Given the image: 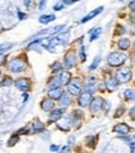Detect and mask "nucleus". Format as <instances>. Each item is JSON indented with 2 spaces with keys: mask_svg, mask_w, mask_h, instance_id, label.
<instances>
[{
  "mask_svg": "<svg viewBox=\"0 0 135 153\" xmlns=\"http://www.w3.org/2000/svg\"><path fill=\"white\" fill-rule=\"evenodd\" d=\"M79 56H80V60L82 61V62H84V61H85V48H84V46H80Z\"/></svg>",
  "mask_w": 135,
  "mask_h": 153,
  "instance_id": "cd10ccee",
  "label": "nucleus"
},
{
  "mask_svg": "<svg viewBox=\"0 0 135 153\" xmlns=\"http://www.w3.org/2000/svg\"><path fill=\"white\" fill-rule=\"evenodd\" d=\"M115 80L118 83H126L131 80V68L130 67H122L115 74Z\"/></svg>",
  "mask_w": 135,
  "mask_h": 153,
  "instance_id": "f257e3e1",
  "label": "nucleus"
},
{
  "mask_svg": "<svg viewBox=\"0 0 135 153\" xmlns=\"http://www.w3.org/2000/svg\"><path fill=\"white\" fill-rule=\"evenodd\" d=\"M120 1H124V0H120Z\"/></svg>",
  "mask_w": 135,
  "mask_h": 153,
  "instance_id": "a18cd8bd",
  "label": "nucleus"
},
{
  "mask_svg": "<svg viewBox=\"0 0 135 153\" xmlns=\"http://www.w3.org/2000/svg\"><path fill=\"white\" fill-rule=\"evenodd\" d=\"M24 4L28 9H35V6H36L35 0H24Z\"/></svg>",
  "mask_w": 135,
  "mask_h": 153,
  "instance_id": "b1692460",
  "label": "nucleus"
},
{
  "mask_svg": "<svg viewBox=\"0 0 135 153\" xmlns=\"http://www.w3.org/2000/svg\"><path fill=\"white\" fill-rule=\"evenodd\" d=\"M60 9H63V5H55L54 6V10H60Z\"/></svg>",
  "mask_w": 135,
  "mask_h": 153,
  "instance_id": "a19ab883",
  "label": "nucleus"
},
{
  "mask_svg": "<svg viewBox=\"0 0 135 153\" xmlns=\"http://www.w3.org/2000/svg\"><path fill=\"white\" fill-rule=\"evenodd\" d=\"M74 116L75 117H82V112L81 111H74Z\"/></svg>",
  "mask_w": 135,
  "mask_h": 153,
  "instance_id": "c9c22d12",
  "label": "nucleus"
},
{
  "mask_svg": "<svg viewBox=\"0 0 135 153\" xmlns=\"http://www.w3.org/2000/svg\"><path fill=\"white\" fill-rule=\"evenodd\" d=\"M118 46H119V49H122V50H128L130 48V40L123 37V39H120L118 41Z\"/></svg>",
  "mask_w": 135,
  "mask_h": 153,
  "instance_id": "f3484780",
  "label": "nucleus"
},
{
  "mask_svg": "<svg viewBox=\"0 0 135 153\" xmlns=\"http://www.w3.org/2000/svg\"><path fill=\"white\" fill-rule=\"evenodd\" d=\"M54 107H55V103H54V100H51V98L44 100L41 102V108L44 111H51V110H54Z\"/></svg>",
  "mask_w": 135,
  "mask_h": 153,
  "instance_id": "ddd939ff",
  "label": "nucleus"
},
{
  "mask_svg": "<svg viewBox=\"0 0 135 153\" xmlns=\"http://www.w3.org/2000/svg\"><path fill=\"white\" fill-rule=\"evenodd\" d=\"M51 68H52V72H56V71H60V70H62V65H60L59 62H55L54 65H52L51 66Z\"/></svg>",
  "mask_w": 135,
  "mask_h": 153,
  "instance_id": "7c9ffc66",
  "label": "nucleus"
},
{
  "mask_svg": "<svg viewBox=\"0 0 135 153\" xmlns=\"http://www.w3.org/2000/svg\"><path fill=\"white\" fill-rule=\"evenodd\" d=\"M16 142H18V136H16V134H14V136L11 137V138L9 140V142H8V144H9V146H14V144L16 143Z\"/></svg>",
  "mask_w": 135,
  "mask_h": 153,
  "instance_id": "c756f323",
  "label": "nucleus"
},
{
  "mask_svg": "<svg viewBox=\"0 0 135 153\" xmlns=\"http://www.w3.org/2000/svg\"><path fill=\"white\" fill-rule=\"evenodd\" d=\"M71 142H74V137H70L69 138V144H71Z\"/></svg>",
  "mask_w": 135,
  "mask_h": 153,
  "instance_id": "79ce46f5",
  "label": "nucleus"
},
{
  "mask_svg": "<svg viewBox=\"0 0 135 153\" xmlns=\"http://www.w3.org/2000/svg\"><path fill=\"white\" fill-rule=\"evenodd\" d=\"M101 11H103V6H100V7H98V9L93 10L92 13H89V14L86 15V16H85L84 19H82V20H81V22H86V21H89V20H92L93 18H95V16H96V15H98V14H100Z\"/></svg>",
  "mask_w": 135,
  "mask_h": 153,
  "instance_id": "2eb2a0df",
  "label": "nucleus"
},
{
  "mask_svg": "<svg viewBox=\"0 0 135 153\" xmlns=\"http://www.w3.org/2000/svg\"><path fill=\"white\" fill-rule=\"evenodd\" d=\"M11 48V44H3L0 45V55H4V52L6 50H9Z\"/></svg>",
  "mask_w": 135,
  "mask_h": 153,
  "instance_id": "a878e982",
  "label": "nucleus"
},
{
  "mask_svg": "<svg viewBox=\"0 0 135 153\" xmlns=\"http://www.w3.org/2000/svg\"><path fill=\"white\" fill-rule=\"evenodd\" d=\"M15 85H16V87L21 91H26L30 86V82L28 79H24V77H21V79H18L16 81H15Z\"/></svg>",
  "mask_w": 135,
  "mask_h": 153,
  "instance_id": "9d476101",
  "label": "nucleus"
},
{
  "mask_svg": "<svg viewBox=\"0 0 135 153\" xmlns=\"http://www.w3.org/2000/svg\"><path fill=\"white\" fill-rule=\"evenodd\" d=\"M90 41H94L95 39H98V37L100 36L101 34V27H96L94 30H90Z\"/></svg>",
  "mask_w": 135,
  "mask_h": 153,
  "instance_id": "aec40b11",
  "label": "nucleus"
},
{
  "mask_svg": "<svg viewBox=\"0 0 135 153\" xmlns=\"http://www.w3.org/2000/svg\"><path fill=\"white\" fill-rule=\"evenodd\" d=\"M63 113H64V110L59 108V110H54L51 113H50V121L51 122H58V120H60L63 117Z\"/></svg>",
  "mask_w": 135,
  "mask_h": 153,
  "instance_id": "f8f14e48",
  "label": "nucleus"
},
{
  "mask_svg": "<svg viewBox=\"0 0 135 153\" xmlns=\"http://www.w3.org/2000/svg\"><path fill=\"white\" fill-rule=\"evenodd\" d=\"M75 64H76V56H75V53L73 51H69L64 57V66L65 68L69 70V68L75 66Z\"/></svg>",
  "mask_w": 135,
  "mask_h": 153,
  "instance_id": "39448f33",
  "label": "nucleus"
},
{
  "mask_svg": "<svg viewBox=\"0 0 135 153\" xmlns=\"http://www.w3.org/2000/svg\"><path fill=\"white\" fill-rule=\"evenodd\" d=\"M125 98L126 100H135V90L131 88L125 90Z\"/></svg>",
  "mask_w": 135,
  "mask_h": 153,
  "instance_id": "4be33fe9",
  "label": "nucleus"
},
{
  "mask_svg": "<svg viewBox=\"0 0 135 153\" xmlns=\"http://www.w3.org/2000/svg\"><path fill=\"white\" fill-rule=\"evenodd\" d=\"M33 129L35 132H43L45 129V126L41 123V122H35V123H33Z\"/></svg>",
  "mask_w": 135,
  "mask_h": 153,
  "instance_id": "5701e85b",
  "label": "nucleus"
},
{
  "mask_svg": "<svg viewBox=\"0 0 135 153\" xmlns=\"http://www.w3.org/2000/svg\"><path fill=\"white\" fill-rule=\"evenodd\" d=\"M60 85H62V83H60V76H54V77H52L50 81H49V87H50V90L51 88H58V87H60Z\"/></svg>",
  "mask_w": 135,
  "mask_h": 153,
  "instance_id": "a211bd4d",
  "label": "nucleus"
},
{
  "mask_svg": "<svg viewBox=\"0 0 135 153\" xmlns=\"http://www.w3.org/2000/svg\"><path fill=\"white\" fill-rule=\"evenodd\" d=\"M125 60H126V53L115 51V52H111L108 56V64L110 66H120L125 62Z\"/></svg>",
  "mask_w": 135,
  "mask_h": 153,
  "instance_id": "f03ea898",
  "label": "nucleus"
},
{
  "mask_svg": "<svg viewBox=\"0 0 135 153\" xmlns=\"http://www.w3.org/2000/svg\"><path fill=\"white\" fill-rule=\"evenodd\" d=\"M50 151L55 152V151H59V146H55V144H52V146L50 147Z\"/></svg>",
  "mask_w": 135,
  "mask_h": 153,
  "instance_id": "4c0bfd02",
  "label": "nucleus"
},
{
  "mask_svg": "<svg viewBox=\"0 0 135 153\" xmlns=\"http://www.w3.org/2000/svg\"><path fill=\"white\" fill-rule=\"evenodd\" d=\"M103 106H104V110H105V111H109V108H110V105H109V102H106V101H104Z\"/></svg>",
  "mask_w": 135,
  "mask_h": 153,
  "instance_id": "f704fd0d",
  "label": "nucleus"
},
{
  "mask_svg": "<svg viewBox=\"0 0 135 153\" xmlns=\"http://www.w3.org/2000/svg\"><path fill=\"white\" fill-rule=\"evenodd\" d=\"M78 102H79V105H80L81 107H86L90 102H92V92H89V91H85V92L80 94Z\"/></svg>",
  "mask_w": 135,
  "mask_h": 153,
  "instance_id": "0eeeda50",
  "label": "nucleus"
},
{
  "mask_svg": "<svg viewBox=\"0 0 135 153\" xmlns=\"http://www.w3.org/2000/svg\"><path fill=\"white\" fill-rule=\"evenodd\" d=\"M112 131H114L115 133H118V134L124 136V134H128L130 132V127L128 126L126 123H118L116 126H114Z\"/></svg>",
  "mask_w": 135,
  "mask_h": 153,
  "instance_id": "6e6552de",
  "label": "nucleus"
},
{
  "mask_svg": "<svg viewBox=\"0 0 135 153\" xmlns=\"http://www.w3.org/2000/svg\"><path fill=\"white\" fill-rule=\"evenodd\" d=\"M25 18H26V15H24V13L19 11V19H25Z\"/></svg>",
  "mask_w": 135,
  "mask_h": 153,
  "instance_id": "58836bf2",
  "label": "nucleus"
},
{
  "mask_svg": "<svg viewBox=\"0 0 135 153\" xmlns=\"http://www.w3.org/2000/svg\"><path fill=\"white\" fill-rule=\"evenodd\" d=\"M4 61H5V56L4 55H0V65H2Z\"/></svg>",
  "mask_w": 135,
  "mask_h": 153,
  "instance_id": "ea45409f",
  "label": "nucleus"
},
{
  "mask_svg": "<svg viewBox=\"0 0 135 153\" xmlns=\"http://www.w3.org/2000/svg\"><path fill=\"white\" fill-rule=\"evenodd\" d=\"M60 83L62 85H68V83L70 82L71 80V75L70 72H68V71H63V72H60Z\"/></svg>",
  "mask_w": 135,
  "mask_h": 153,
  "instance_id": "4468645a",
  "label": "nucleus"
},
{
  "mask_svg": "<svg viewBox=\"0 0 135 153\" xmlns=\"http://www.w3.org/2000/svg\"><path fill=\"white\" fill-rule=\"evenodd\" d=\"M55 20V16L54 15H41L39 21L41 22V24H49L50 21H54Z\"/></svg>",
  "mask_w": 135,
  "mask_h": 153,
  "instance_id": "412c9836",
  "label": "nucleus"
},
{
  "mask_svg": "<svg viewBox=\"0 0 135 153\" xmlns=\"http://www.w3.org/2000/svg\"><path fill=\"white\" fill-rule=\"evenodd\" d=\"M81 81L79 79H71L70 82L68 83V91L70 95H79L81 91Z\"/></svg>",
  "mask_w": 135,
  "mask_h": 153,
  "instance_id": "20e7f679",
  "label": "nucleus"
},
{
  "mask_svg": "<svg viewBox=\"0 0 135 153\" xmlns=\"http://www.w3.org/2000/svg\"><path fill=\"white\" fill-rule=\"evenodd\" d=\"M59 101H60V103H62L63 106H68V105H70V102H71L70 94H66V92H64V94L62 95V97L59 98Z\"/></svg>",
  "mask_w": 135,
  "mask_h": 153,
  "instance_id": "6ab92c4d",
  "label": "nucleus"
},
{
  "mask_svg": "<svg viewBox=\"0 0 135 153\" xmlns=\"http://www.w3.org/2000/svg\"><path fill=\"white\" fill-rule=\"evenodd\" d=\"M103 103H104V100L101 97H94L92 100V102H90V111L93 113H96L98 111L101 110Z\"/></svg>",
  "mask_w": 135,
  "mask_h": 153,
  "instance_id": "423d86ee",
  "label": "nucleus"
},
{
  "mask_svg": "<svg viewBox=\"0 0 135 153\" xmlns=\"http://www.w3.org/2000/svg\"><path fill=\"white\" fill-rule=\"evenodd\" d=\"M26 64L24 60L21 59H13L9 65H8V68L11 71V72H21L22 70H25Z\"/></svg>",
  "mask_w": 135,
  "mask_h": 153,
  "instance_id": "7ed1b4c3",
  "label": "nucleus"
},
{
  "mask_svg": "<svg viewBox=\"0 0 135 153\" xmlns=\"http://www.w3.org/2000/svg\"><path fill=\"white\" fill-rule=\"evenodd\" d=\"M129 7L133 10V11H135V0H133V1L130 3V5H129Z\"/></svg>",
  "mask_w": 135,
  "mask_h": 153,
  "instance_id": "e433bc0d",
  "label": "nucleus"
},
{
  "mask_svg": "<svg viewBox=\"0 0 135 153\" xmlns=\"http://www.w3.org/2000/svg\"><path fill=\"white\" fill-rule=\"evenodd\" d=\"M99 62H100V56H98V57H95L93 65H90V67H89V68H90V70H94V68H96V67H98Z\"/></svg>",
  "mask_w": 135,
  "mask_h": 153,
  "instance_id": "c85d7f7f",
  "label": "nucleus"
},
{
  "mask_svg": "<svg viewBox=\"0 0 135 153\" xmlns=\"http://www.w3.org/2000/svg\"><path fill=\"white\" fill-rule=\"evenodd\" d=\"M129 114H130V117L133 120H135V107H133V108L129 111Z\"/></svg>",
  "mask_w": 135,
  "mask_h": 153,
  "instance_id": "72a5a7b5",
  "label": "nucleus"
},
{
  "mask_svg": "<svg viewBox=\"0 0 135 153\" xmlns=\"http://www.w3.org/2000/svg\"><path fill=\"white\" fill-rule=\"evenodd\" d=\"M58 127L63 131H68L71 127V117H63L60 121H58Z\"/></svg>",
  "mask_w": 135,
  "mask_h": 153,
  "instance_id": "1a4fd4ad",
  "label": "nucleus"
},
{
  "mask_svg": "<svg viewBox=\"0 0 135 153\" xmlns=\"http://www.w3.org/2000/svg\"><path fill=\"white\" fill-rule=\"evenodd\" d=\"M125 141L128 142V144L130 146L131 149H135V136H131L129 138H125Z\"/></svg>",
  "mask_w": 135,
  "mask_h": 153,
  "instance_id": "393cba45",
  "label": "nucleus"
},
{
  "mask_svg": "<svg viewBox=\"0 0 135 153\" xmlns=\"http://www.w3.org/2000/svg\"><path fill=\"white\" fill-rule=\"evenodd\" d=\"M0 77H2V71H0Z\"/></svg>",
  "mask_w": 135,
  "mask_h": 153,
  "instance_id": "c03bdc74",
  "label": "nucleus"
},
{
  "mask_svg": "<svg viewBox=\"0 0 135 153\" xmlns=\"http://www.w3.org/2000/svg\"><path fill=\"white\" fill-rule=\"evenodd\" d=\"M74 1H78V0H71V3H74Z\"/></svg>",
  "mask_w": 135,
  "mask_h": 153,
  "instance_id": "37998d69",
  "label": "nucleus"
},
{
  "mask_svg": "<svg viewBox=\"0 0 135 153\" xmlns=\"http://www.w3.org/2000/svg\"><path fill=\"white\" fill-rule=\"evenodd\" d=\"M11 82H13V81H11V79H10V77H6V79H4V80H3L2 85H3V86H10V85H11Z\"/></svg>",
  "mask_w": 135,
  "mask_h": 153,
  "instance_id": "2f4dec72",
  "label": "nucleus"
},
{
  "mask_svg": "<svg viewBox=\"0 0 135 153\" xmlns=\"http://www.w3.org/2000/svg\"><path fill=\"white\" fill-rule=\"evenodd\" d=\"M105 85H106V87L110 91H114L118 87V81L114 77H108L106 80H105Z\"/></svg>",
  "mask_w": 135,
  "mask_h": 153,
  "instance_id": "dca6fc26",
  "label": "nucleus"
},
{
  "mask_svg": "<svg viewBox=\"0 0 135 153\" xmlns=\"http://www.w3.org/2000/svg\"><path fill=\"white\" fill-rule=\"evenodd\" d=\"M45 4H46V0H40V1H39V9L40 10H43L45 7Z\"/></svg>",
  "mask_w": 135,
  "mask_h": 153,
  "instance_id": "473e14b6",
  "label": "nucleus"
},
{
  "mask_svg": "<svg viewBox=\"0 0 135 153\" xmlns=\"http://www.w3.org/2000/svg\"><path fill=\"white\" fill-rule=\"evenodd\" d=\"M63 94H64V91L60 88V87L51 88V90H49V92H48V95H49V97L51 98V100H59V98L62 97Z\"/></svg>",
  "mask_w": 135,
  "mask_h": 153,
  "instance_id": "9b49d317",
  "label": "nucleus"
},
{
  "mask_svg": "<svg viewBox=\"0 0 135 153\" xmlns=\"http://www.w3.org/2000/svg\"><path fill=\"white\" fill-rule=\"evenodd\" d=\"M95 79L94 77H89L88 79V83H86V87L89 88V92H90V88H93L94 86H95Z\"/></svg>",
  "mask_w": 135,
  "mask_h": 153,
  "instance_id": "bb28decb",
  "label": "nucleus"
}]
</instances>
